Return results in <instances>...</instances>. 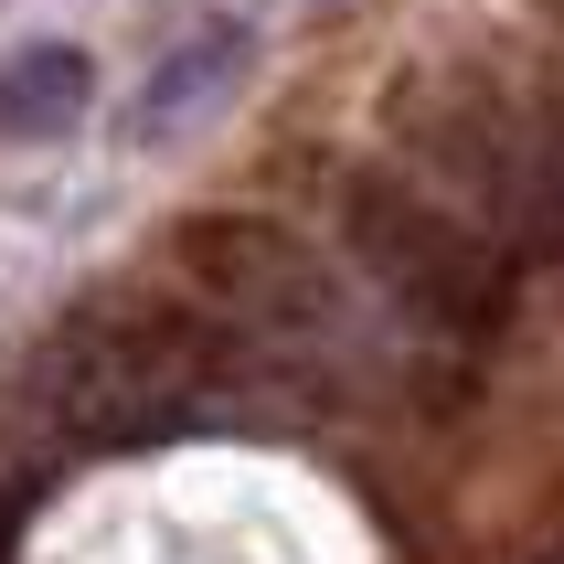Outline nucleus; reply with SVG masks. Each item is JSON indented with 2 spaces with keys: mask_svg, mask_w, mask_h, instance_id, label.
I'll list each match as a JSON object with an SVG mask.
<instances>
[{
  "mask_svg": "<svg viewBox=\"0 0 564 564\" xmlns=\"http://www.w3.org/2000/svg\"><path fill=\"white\" fill-rule=\"evenodd\" d=\"M182 278L214 288L224 310L267 319V330H330V267L310 256V235H288L278 214H192L182 224Z\"/></svg>",
  "mask_w": 564,
  "mask_h": 564,
  "instance_id": "3",
  "label": "nucleus"
},
{
  "mask_svg": "<svg viewBox=\"0 0 564 564\" xmlns=\"http://www.w3.org/2000/svg\"><path fill=\"white\" fill-rule=\"evenodd\" d=\"M554 150H564V107H554Z\"/></svg>",
  "mask_w": 564,
  "mask_h": 564,
  "instance_id": "7",
  "label": "nucleus"
},
{
  "mask_svg": "<svg viewBox=\"0 0 564 564\" xmlns=\"http://www.w3.org/2000/svg\"><path fill=\"white\" fill-rule=\"evenodd\" d=\"M235 373V341H224L203 310H75L54 341L32 351L22 405L75 447H139L192 426V405Z\"/></svg>",
  "mask_w": 564,
  "mask_h": 564,
  "instance_id": "1",
  "label": "nucleus"
},
{
  "mask_svg": "<svg viewBox=\"0 0 564 564\" xmlns=\"http://www.w3.org/2000/svg\"><path fill=\"white\" fill-rule=\"evenodd\" d=\"M86 96H96V64L75 43H32V54L0 64V128L11 139H64L86 118Z\"/></svg>",
  "mask_w": 564,
  "mask_h": 564,
  "instance_id": "4",
  "label": "nucleus"
},
{
  "mask_svg": "<svg viewBox=\"0 0 564 564\" xmlns=\"http://www.w3.org/2000/svg\"><path fill=\"white\" fill-rule=\"evenodd\" d=\"M554 11H564V0H554Z\"/></svg>",
  "mask_w": 564,
  "mask_h": 564,
  "instance_id": "8",
  "label": "nucleus"
},
{
  "mask_svg": "<svg viewBox=\"0 0 564 564\" xmlns=\"http://www.w3.org/2000/svg\"><path fill=\"white\" fill-rule=\"evenodd\" d=\"M32 490H43V479H0V564H11V543H22V511H32Z\"/></svg>",
  "mask_w": 564,
  "mask_h": 564,
  "instance_id": "6",
  "label": "nucleus"
},
{
  "mask_svg": "<svg viewBox=\"0 0 564 564\" xmlns=\"http://www.w3.org/2000/svg\"><path fill=\"white\" fill-rule=\"evenodd\" d=\"M341 235H351V256L373 267V288L394 299V310H415L426 330L490 341V330L511 319V299H522L511 246H490L469 214H447L437 192H415L405 171H351Z\"/></svg>",
  "mask_w": 564,
  "mask_h": 564,
  "instance_id": "2",
  "label": "nucleus"
},
{
  "mask_svg": "<svg viewBox=\"0 0 564 564\" xmlns=\"http://www.w3.org/2000/svg\"><path fill=\"white\" fill-rule=\"evenodd\" d=\"M235 54H246V32H235V22H214V32H203V64H171V75H160L150 128H171V118H182V96H203L214 75H235Z\"/></svg>",
  "mask_w": 564,
  "mask_h": 564,
  "instance_id": "5",
  "label": "nucleus"
}]
</instances>
